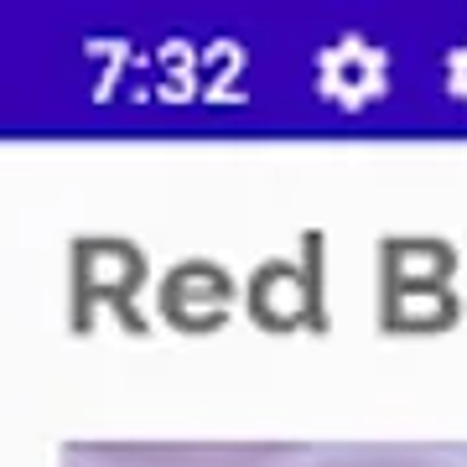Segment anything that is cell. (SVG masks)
Wrapping results in <instances>:
<instances>
[{
  "label": "cell",
  "mask_w": 467,
  "mask_h": 467,
  "mask_svg": "<svg viewBox=\"0 0 467 467\" xmlns=\"http://www.w3.org/2000/svg\"><path fill=\"white\" fill-rule=\"evenodd\" d=\"M457 250L441 239H384L379 244V327L384 333H441L457 322L462 291L451 285Z\"/></svg>",
  "instance_id": "cell-1"
},
{
  "label": "cell",
  "mask_w": 467,
  "mask_h": 467,
  "mask_svg": "<svg viewBox=\"0 0 467 467\" xmlns=\"http://www.w3.org/2000/svg\"><path fill=\"white\" fill-rule=\"evenodd\" d=\"M327 285H322V239L306 234V254H275L260 260L244 281V312L265 333H301L327 327Z\"/></svg>",
  "instance_id": "cell-2"
},
{
  "label": "cell",
  "mask_w": 467,
  "mask_h": 467,
  "mask_svg": "<svg viewBox=\"0 0 467 467\" xmlns=\"http://www.w3.org/2000/svg\"><path fill=\"white\" fill-rule=\"evenodd\" d=\"M150 281V265L140 244L130 239H78L67 250V291H73V327H94V312H119V317L140 327L135 301Z\"/></svg>",
  "instance_id": "cell-3"
},
{
  "label": "cell",
  "mask_w": 467,
  "mask_h": 467,
  "mask_svg": "<svg viewBox=\"0 0 467 467\" xmlns=\"http://www.w3.org/2000/svg\"><path fill=\"white\" fill-rule=\"evenodd\" d=\"M239 301H244V291L234 281V270L208 260V254H187V260L161 270V281H156V312H161V322H167L171 333H187V337L218 333L234 317Z\"/></svg>",
  "instance_id": "cell-4"
},
{
  "label": "cell",
  "mask_w": 467,
  "mask_h": 467,
  "mask_svg": "<svg viewBox=\"0 0 467 467\" xmlns=\"http://www.w3.org/2000/svg\"><path fill=\"white\" fill-rule=\"evenodd\" d=\"M115 467H265L285 457L281 447H84Z\"/></svg>",
  "instance_id": "cell-5"
},
{
  "label": "cell",
  "mask_w": 467,
  "mask_h": 467,
  "mask_svg": "<svg viewBox=\"0 0 467 467\" xmlns=\"http://www.w3.org/2000/svg\"><path fill=\"white\" fill-rule=\"evenodd\" d=\"M312 467H447L436 457H416V451H389V447H368V451H337V457H322Z\"/></svg>",
  "instance_id": "cell-6"
},
{
  "label": "cell",
  "mask_w": 467,
  "mask_h": 467,
  "mask_svg": "<svg viewBox=\"0 0 467 467\" xmlns=\"http://www.w3.org/2000/svg\"><path fill=\"white\" fill-rule=\"evenodd\" d=\"M67 467H84V462H67Z\"/></svg>",
  "instance_id": "cell-7"
}]
</instances>
